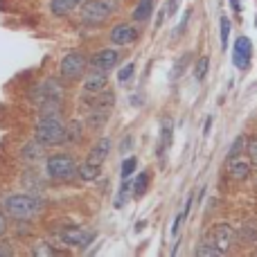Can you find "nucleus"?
Listing matches in <instances>:
<instances>
[{
	"label": "nucleus",
	"instance_id": "nucleus-1",
	"mask_svg": "<svg viewBox=\"0 0 257 257\" xmlns=\"http://www.w3.org/2000/svg\"><path fill=\"white\" fill-rule=\"evenodd\" d=\"M63 86L57 79H45L30 90V102L41 108V113H61Z\"/></svg>",
	"mask_w": 257,
	"mask_h": 257
},
{
	"label": "nucleus",
	"instance_id": "nucleus-2",
	"mask_svg": "<svg viewBox=\"0 0 257 257\" xmlns=\"http://www.w3.org/2000/svg\"><path fill=\"white\" fill-rule=\"evenodd\" d=\"M34 140L43 147L66 142V124L59 113H41V120L34 126Z\"/></svg>",
	"mask_w": 257,
	"mask_h": 257
},
{
	"label": "nucleus",
	"instance_id": "nucleus-3",
	"mask_svg": "<svg viewBox=\"0 0 257 257\" xmlns=\"http://www.w3.org/2000/svg\"><path fill=\"white\" fill-rule=\"evenodd\" d=\"M41 210V201L32 194H12L5 201V212L16 221H30Z\"/></svg>",
	"mask_w": 257,
	"mask_h": 257
},
{
	"label": "nucleus",
	"instance_id": "nucleus-4",
	"mask_svg": "<svg viewBox=\"0 0 257 257\" xmlns=\"http://www.w3.org/2000/svg\"><path fill=\"white\" fill-rule=\"evenodd\" d=\"M115 0H88L81 5V18L86 25H99L115 12Z\"/></svg>",
	"mask_w": 257,
	"mask_h": 257
},
{
	"label": "nucleus",
	"instance_id": "nucleus-5",
	"mask_svg": "<svg viewBox=\"0 0 257 257\" xmlns=\"http://www.w3.org/2000/svg\"><path fill=\"white\" fill-rule=\"evenodd\" d=\"M45 169H48V174L52 178H57V181H68V178L75 176L77 163L72 160V156H68V154H54L48 158Z\"/></svg>",
	"mask_w": 257,
	"mask_h": 257
},
{
	"label": "nucleus",
	"instance_id": "nucleus-6",
	"mask_svg": "<svg viewBox=\"0 0 257 257\" xmlns=\"http://www.w3.org/2000/svg\"><path fill=\"white\" fill-rule=\"evenodd\" d=\"M86 68H88V59L81 52H70L61 59V77L68 81H75L79 77H84Z\"/></svg>",
	"mask_w": 257,
	"mask_h": 257
},
{
	"label": "nucleus",
	"instance_id": "nucleus-7",
	"mask_svg": "<svg viewBox=\"0 0 257 257\" xmlns=\"http://www.w3.org/2000/svg\"><path fill=\"white\" fill-rule=\"evenodd\" d=\"M205 239L212 241V244L217 246V248H221L223 253H228L237 239V232H235V228L228 226V223H217V226H212V230L208 232Z\"/></svg>",
	"mask_w": 257,
	"mask_h": 257
},
{
	"label": "nucleus",
	"instance_id": "nucleus-8",
	"mask_svg": "<svg viewBox=\"0 0 257 257\" xmlns=\"http://www.w3.org/2000/svg\"><path fill=\"white\" fill-rule=\"evenodd\" d=\"M59 237H61L63 244L77 246V248H86V246H88L90 241L95 239L93 232L84 230V228H63V230L59 232Z\"/></svg>",
	"mask_w": 257,
	"mask_h": 257
},
{
	"label": "nucleus",
	"instance_id": "nucleus-9",
	"mask_svg": "<svg viewBox=\"0 0 257 257\" xmlns=\"http://www.w3.org/2000/svg\"><path fill=\"white\" fill-rule=\"evenodd\" d=\"M250 57H253V43H250L248 36H239L235 43V52H232V63L239 70H248Z\"/></svg>",
	"mask_w": 257,
	"mask_h": 257
},
{
	"label": "nucleus",
	"instance_id": "nucleus-10",
	"mask_svg": "<svg viewBox=\"0 0 257 257\" xmlns=\"http://www.w3.org/2000/svg\"><path fill=\"white\" fill-rule=\"evenodd\" d=\"M106 84H108L106 72L93 68V70L84 77V93H102V90H106Z\"/></svg>",
	"mask_w": 257,
	"mask_h": 257
},
{
	"label": "nucleus",
	"instance_id": "nucleus-11",
	"mask_svg": "<svg viewBox=\"0 0 257 257\" xmlns=\"http://www.w3.org/2000/svg\"><path fill=\"white\" fill-rule=\"evenodd\" d=\"M117 61H120V52H117V50H102V52L93 54V59H90L93 68L104 70V72H108L111 68H115Z\"/></svg>",
	"mask_w": 257,
	"mask_h": 257
},
{
	"label": "nucleus",
	"instance_id": "nucleus-12",
	"mask_svg": "<svg viewBox=\"0 0 257 257\" xmlns=\"http://www.w3.org/2000/svg\"><path fill=\"white\" fill-rule=\"evenodd\" d=\"M136 39H138V30L133 25H128V23H120V25H115L111 30V41L115 45H128Z\"/></svg>",
	"mask_w": 257,
	"mask_h": 257
},
{
	"label": "nucleus",
	"instance_id": "nucleus-13",
	"mask_svg": "<svg viewBox=\"0 0 257 257\" xmlns=\"http://www.w3.org/2000/svg\"><path fill=\"white\" fill-rule=\"evenodd\" d=\"M84 102L88 104L90 108H106V111H111L113 102H115V95L108 93V90H102V93H86Z\"/></svg>",
	"mask_w": 257,
	"mask_h": 257
},
{
	"label": "nucleus",
	"instance_id": "nucleus-14",
	"mask_svg": "<svg viewBox=\"0 0 257 257\" xmlns=\"http://www.w3.org/2000/svg\"><path fill=\"white\" fill-rule=\"evenodd\" d=\"M108 154H111V138H99L88 154V163L102 165L104 160L108 158Z\"/></svg>",
	"mask_w": 257,
	"mask_h": 257
},
{
	"label": "nucleus",
	"instance_id": "nucleus-15",
	"mask_svg": "<svg viewBox=\"0 0 257 257\" xmlns=\"http://www.w3.org/2000/svg\"><path fill=\"white\" fill-rule=\"evenodd\" d=\"M21 158L27 160V163H36V160H41L43 158V145H41L39 140L27 142V145L21 149Z\"/></svg>",
	"mask_w": 257,
	"mask_h": 257
},
{
	"label": "nucleus",
	"instance_id": "nucleus-16",
	"mask_svg": "<svg viewBox=\"0 0 257 257\" xmlns=\"http://www.w3.org/2000/svg\"><path fill=\"white\" fill-rule=\"evenodd\" d=\"M79 5H81V0H52L50 9H52V14H57V16H66V14L75 12Z\"/></svg>",
	"mask_w": 257,
	"mask_h": 257
},
{
	"label": "nucleus",
	"instance_id": "nucleus-17",
	"mask_svg": "<svg viewBox=\"0 0 257 257\" xmlns=\"http://www.w3.org/2000/svg\"><path fill=\"white\" fill-rule=\"evenodd\" d=\"M228 172L235 181H246L250 176V163H239V160H232L228 163Z\"/></svg>",
	"mask_w": 257,
	"mask_h": 257
},
{
	"label": "nucleus",
	"instance_id": "nucleus-18",
	"mask_svg": "<svg viewBox=\"0 0 257 257\" xmlns=\"http://www.w3.org/2000/svg\"><path fill=\"white\" fill-rule=\"evenodd\" d=\"M172 136H174V124L172 120H167L165 117L163 122V128H160V145H158V156H163L165 149H169V145H172Z\"/></svg>",
	"mask_w": 257,
	"mask_h": 257
},
{
	"label": "nucleus",
	"instance_id": "nucleus-19",
	"mask_svg": "<svg viewBox=\"0 0 257 257\" xmlns=\"http://www.w3.org/2000/svg\"><path fill=\"white\" fill-rule=\"evenodd\" d=\"M88 126L90 128H102L104 124H106L108 120V111L106 108H93V113H88Z\"/></svg>",
	"mask_w": 257,
	"mask_h": 257
},
{
	"label": "nucleus",
	"instance_id": "nucleus-20",
	"mask_svg": "<svg viewBox=\"0 0 257 257\" xmlns=\"http://www.w3.org/2000/svg\"><path fill=\"white\" fill-rule=\"evenodd\" d=\"M239 237L244 244H255L257 241V223L255 221H246L244 226L239 228Z\"/></svg>",
	"mask_w": 257,
	"mask_h": 257
},
{
	"label": "nucleus",
	"instance_id": "nucleus-21",
	"mask_svg": "<svg viewBox=\"0 0 257 257\" xmlns=\"http://www.w3.org/2000/svg\"><path fill=\"white\" fill-rule=\"evenodd\" d=\"M99 167L102 165H95V163H86L81 167H77V174L81 176V181H95L99 176Z\"/></svg>",
	"mask_w": 257,
	"mask_h": 257
},
{
	"label": "nucleus",
	"instance_id": "nucleus-22",
	"mask_svg": "<svg viewBox=\"0 0 257 257\" xmlns=\"http://www.w3.org/2000/svg\"><path fill=\"white\" fill-rule=\"evenodd\" d=\"M194 255H201V257H221V255H226V253H223L221 248H217L212 241L205 239L203 244H199V248L194 250Z\"/></svg>",
	"mask_w": 257,
	"mask_h": 257
},
{
	"label": "nucleus",
	"instance_id": "nucleus-23",
	"mask_svg": "<svg viewBox=\"0 0 257 257\" xmlns=\"http://www.w3.org/2000/svg\"><path fill=\"white\" fill-rule=\"evenodd\" d=\"M151 9H154V0H140L136 7V12H133V18L136 21H147L151 14Z\"/></svg>",
	"mask_w": 257,
	"mask_h": 257
},
{
	"label": "nucleus",
	"instance_id": "nucleus-24",
	"mask_svg": "<svg viewBox=\"0 0 257 257\" xmlns=\"http://www.w3.org/2000/svg\"><path fill=\"white\" fill-rule=\"evenodd\" d=\"M244 149H246V138H244V136H237V140L232 142L230 149H228V163H232V160L239 158Z\"/></svg>",
	"mask_w": 257,
	"mask_h": 257
},
{
	"label": "nucleus",
	"instance_id": "nucleus-25",
	"mask_svg": "<svg viewBox=\"0 0 257 257\" xmlns=\"http://www.w3.org/2000/svg\"><path fill=\"white\" fill-rule=\"evenodd\" d=\"M147 183H149V176H147V172L145 174H138L136 183H133V192H136V196L145 194V192H147Z\"/></svg>",
	"mask_w": 257,
	"mask_h": 257
},
{
	"label": "nucleus",
	"instance_id": "nucleus-26",
	"mask_svg": "<svg viewBox=\"0 0 257 257\" xmlns=\"http://www.w3.org/2000/svg\"><path fill=\"white\" fill-rule=\"evenodd\" d=\"M208 57H201L199 59V61H196V68H194V77H196V79H203V77H205V72H208Z\"/></svg>",
	"mask_w": 257,
	"mask_h": 257
},
{
	"label": "nucleus",
	"instance_id": "nucleus-27",
	"mask_svg": "<svg viewBox=\"0 0 257 257\" xmlns=\"http://www.w3.org/2000/svg\"><path fill=\"white\" fill-rule=\"evenodd\" d=\"M136 165H138V160L133 158V156H128V158L122 163V178H128L133 172H136Z\"/></svg>",
	"mask_w": 257,
	"mask_h": 257
},
{
	"label": "nucleus",
	"instance_id": "nucleus-28",
	"mask_svg": "<svg viewBox=\"0 0 257 257\" xmlns=\"http://www.w3.org/2000/svg\"><path fill=\"white\" fill-rule=\"evenodd\" d=\"M246 151H248L250 165H255V167H257V136H255V138H250V140L246 142Z\"/></svg>",
	"mask_w": 257,
	"mask_h": 257
},
{
	"label": "nucleus",
	"instance_id": "nucleus-29",
	"mask_svg": "<svg viewBox=\"0 0 257 257\" xmlns=\"http://www.w3.org/2000/svg\"><path fill=\"white\" fill-rule=\"evenodd\" d=\"M228 36H230V21L226 16H221V45L228 48Z\"/></svg>",
	"mask_w": 257,
	"mask_h": 257
},
{
	"label": "nucleus",
	"instance_id": "nucleus-30",
	"mask_svg": "<svg viewBox=\"0 0 257 257\" xmlns=\"http://www.w3.org/2000/svg\"><path fill=\"white\" fill-rule=\"evenodd\" d=\"M131 75H133V63H128V66H124L120 70V75H117V79H120V84H124V81L131 79Z\"/></svg>",
	"mask_w": 257,
	"mask_h": 257
},
{
	"label": "nucleus",
	"instance_id": "nucleus-31",
	"mask_svg": "<svg viewBox=\"0 0 257 257\" xmlns=\"http://www.w3.org/2000/svg\"><path fill=\"white\" fill-rule=\"evenodd\" d=\"M14 250H12V244L9 241H0V257H12Z\"/></svg>",
	"mask_w": 257,
	"mask_h": 257
},
{
	"label": "nucleus",
	"instance_id": "nucleus-32",
	"mask_svg": "<svg viewBox=\"0 0 257 257\" xmlns=\"http://www.w3.org/2000/svg\"><path fill=\"white\" fill-rule=\"evenodd\" d=\"M34 255H57V250L48 248V244H41L39 248H34Z\"/></svg>",
	"mask_w": 257,
	"mask_h": 257
},
{
	"label": "nucleus",
	"instance_id": "nucleus-33",
	"mask_svg": "<svg viewBox=\"0 0 257 257\" xmlns=\"http://www.w3.org/2000/svg\"><path fill=\"white\" fill-rule=\"evenodd\" d=\"M183 219H185V214H178V217H176V221H174V228H172V235L174 237H176L178 235V232H181V223H183Z\"/></svg>",
	"mask_w": 257,
	"mask_h": 257
},
{
	"label": "nucleus",
	"instance_id": "nucleus-34",
	"mask_svg": "<svg viewBox=\"0 0 257 257\" xmlns=\"http://www.w3.org/2000/svg\"><path fill=\"white\" fill-rule=\"evenodd\" d=\"M5 232H7V217L0 212V237H3Z\"/></svg>",
	"mask_w": 257,
	"mask_h": 257
},
{
	"label": "nucleus",
	"instance_id": "nucleus-35",
	"mask_svg": "<svg viewBox=\"0 0 257 257\" xmlns=\"http://www.w3.org/2000/svg\"><path fill=\"white\" fill-rule=\"evenodd\" d=\"M167 14H176V0H167Z\"/></svg>",
	"mask_w": 257,
	"mask_h": 257
},
{
	"label": "nucleus",
	"instance_id": "nucleus-36",
	"mask_svg": "<svg viewBox=\"0 0 257 257\" xmlns=\"http://www.w3.org/2000/svg\"><path fill=\"white\" fill-rule=\"evenodd\" d=\"M230 5H232V9H235V12H241V3H239V0H230Z\"/></svg>",
	"mask_w": 257,
	"mask_h": 257
},
{
	"label": "nucleus",
	"instance_id": "nucleus-37",
	"mask_svg": "<svg viewBox=\"0 0 257 257\" xmlns=\"http://www.w3.org/2000/svg\"><path fill=\"white\" fill-rule=\"evenodd\" d=\"M210 126H212V117H208V122H205V128H203V133H208V131H210Z\"/></svg>",
	"mask_w": 257,
	"mask_h": 257
},
{
	"label": "nucleus",
	"instance_id": "nucleus-38",
	"mask_svg": "<svg viewBox=\"0 0 257 257\" xmlns=\"http://www.w3.org/2000/svg\"><path fill=\"white\" fill-rule=\"evenodd\" d=\"M255 25H257V18H255Z\"/></svg>",
	"mask_w": 257,
	"mask_h": 257
}]
</instances>
